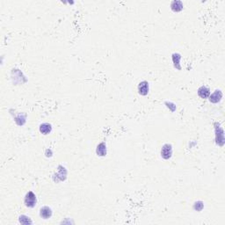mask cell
<instances>
[{
  "label": "cell",
  "instance_id": "obj_3",
  "mask_svg": "<svg viewBox=\"0 0 225 225\" xmlns=\"http://www.w3.org/2000/svg\"><path fill=\"white\" fill-rule=\"evenodd\" d=\"M138 92L142 96H146L149 93V83L147 81H142L138 85Z\"/></svg>",
  "mask_w": 225,
  "mask_h": 225
},
{
  "label": "cell",
  "instance_id": "obj_10",
  "mask_svg": "<svg viewBox=\"0 0 225 225\" xmlns=\"http://www.w3.org/2000/svg\"><path fill=\"white\" fill-rule=\"evenodd\" d=\"M171 8L174 12H180L183 9V3L181 1H173L171 2Z\"/></svg>",
  "mask_w": 225,
  "mask_h": 225
},
{
  "label": "cell",
  "instance_id": "obj_13",
  "mask_svg": "<svg viewBox=\"0 0 225 225\" xmlns=\"http://www.w3.org/2000/svg\"><path fill=\"white\" fill-rule=\"evenodd\" d=\"M203 203H202V201H197L194 203V208L197 211H201L202 210V208H203Z\"/></svg>",
  "mask_w": 225,
  "mask_h": 225
},
{
  "label": "cell",
  "instance_id": "obj_6",
  "mask_svg": "<svg viewBox=\"0 0 225 225\" xmlns=\"http://www.w3.org/2000/svg\"><path fill=\"white\" fill-rule=\"evenodd\" d=\"M223 98V93L219 90H216L215 93H212L209 96V100L212 103H217L221 100V98Z\"/></svg>",
  "mask_w": 225,
  "mask_h": 225
},
{
  "label": "cell",
  "instance_id": "obj_4",
  "mask_svg": "<svg viewBox=\"0 0 225 225\" xmlns=\"http://www.w3.org/2000/svg\"><path fill=\"white\" fill-rule=\"evenodd\" d=\"M219 131L220 132H218V130L215 128V141H216V143L217 144H219L220 146H223V143H224V136H223V128L220 127L219 128Z\"/></svg>",
  "mask_w": 225,
  "mask_h": 225
},
{
  "label": "cell",
  "instance_id": "obj_12",
  "mask_svg": "<svg viewBox=\"0 0 225 225\" xmlns=\"http://www.w3.org/2000/svg\"><path fill=\"white\" fill-rule=\"evenodd\" d=\"M20 222L23 224H31L32 223V221L30 220L29 217H27L26 215H20Z\"/></svg>",
  "mask_w": 225,
  "mask_h": 225
},
{
  "label": "cell",
  "instance_id": "obj_1",
  "mask_svg": "<svg viewBox=\"0 0 225 225\" xmlns=\"http://www.w3.org/2000/svg\"><path fill=\"white\" fill-rule=\"evenodd\" d=\"M25 205L26 206L27 208H34L36 202H37V199H36V196L34 194V193L32 191H29L25 197Z\"/></svg>",
  "mask_w": 225,
  "mask_h": 225
},
{
  "label": "cell",
  "instance_id": "obj_11",
  "mask_svg": "<svg viewBox=\"0 0 225 225\" xmlns=\"http://www.w3.org/2000/svg\"><path fill=\"white\" fill-rule=\"evenodd\" d=\"M181 59V56L180 54H173L172 55V61H173V64L175 68L178 69H180V60Z\"/></svg>",
  "mask_w": 225,
  "mask_h": 225
},
{
  "label": "cell",
  "instance_id": "obj_9",
  "mask_svg": "<svg viewBox=\"0 0 225 225\" xmlns=\"http://www.w3.org/2000/svg\"><path fill=\"white\" fill-rule=\"evenodd\" d=\"M97 154L98 156H101V157H104L107 155V146H106V143L105 142H101L99 143L97 147Z\"/></svg>",
  "mask_w": 225,
  "mask_h": 225
},
{
  "label": "cell",
  "instance_id": "obj_5",
  "mask_svg": "<svg viewBox=\"0 0 225 225\" xmlns=\"http://www.w3.org/2000/svg\"><path fill=\"white\" fill-rule=\"evenodd\" d=\"M40 215L43 219H49L52 215V210L49 207H43L40 210Z\"/></svg>",
  "mask_w": 225,
  "mask_h": 225
},
{
  "label": "cell",
  "instance_id": "obj_8",
  "mask_svg": "<svg viewBox=\"0 0 225 225\" xmlns=\"http://www.w3.org/2000/svg\"><path fill=\"white\" fill-rule=\"evenodd\" d=\"M52 130V127L49 123H42L40 126V132L43 135H48L51 132Z\"/></svg>",
  "mask_w": 225,
  "mask_h": 225
},
{
  "label": "cell",
  "instance_id": "obj_7",
  "mask_svg": "<svg viewBox=\"0 0 225 225\" xmlns=\"http://www.w3.org/2000/svg\"><path fill=\"white\" fill-rule=\"evenodd\" d=\"M198 95L201 98H208L209 95H210V91H209V89L208 88V87H206V86H201L198 90Z\"/></svg>",
  "mask_w": 225,
  "mask_h": 225
},
{
  "label": "cell",
  "instance_id": "obj_2",
  "mask_svg": "<svg viewBox=\"0 0 225 225\" xmlns=\"http://www.w3.org/2000/svg\"><path fill=\"white\" fill-rule=\"evenodd\" d=\"M172 155V147L171 144H165L161 150V156L164 159H169L171 158Z\"/></svg>",
  "mask_w": 225,
  "mask_h": 225
}]
</instances>
